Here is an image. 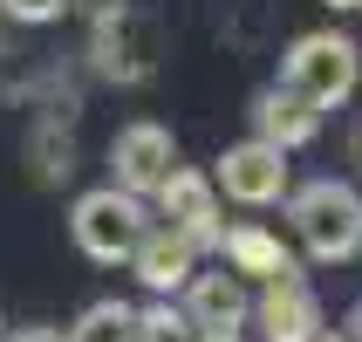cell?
I'll list each match as a JSON object with an SVG mask.
<instances>
[{
	"label": "cell",
	"instance_id": "9",
	"mask_svg": "<svg viewBox=\"0 0 362 342\" xmlns=\"http://www.w3.org/2000/svg\"><path fill=\"white\" fill-rule=\"evenodd\" d=\"M253 322H260V342H315L328 329L322 322V302H315V287H308V281H274V287H260Z\"/></svg>",
	"mask_w": 362,
	"mask_h": 342
},
{
	"label": "cell",
	"instance_id": "1",
	"mask_svg": "<svg viewBox=\"0 0 362 342\" xmlns=\"http://www.w3.org/2000/svg\"><path fill=\"white\" fill-rule=\"evenodd\" d=\"M281 205H287V226H294V240H301L308 261L342 267V261L362 253V192L349 178H308Z\"/></svg>",
	"mask_w": 362,
	"mask_h": 342
},
{
	"label": "cell",
	"instance_id": "19",
	"mask_svg": "<svg viewBox=\"0 0 362 342\" xmlns=\"http://www.w3.org/2000/svg\"><path fill=\"white\" fill-rule=\"evenodd\" d=\"M335 336H342V342H362V302H356V308H349V322H342V329H335Z\"/></svg>",
	"mask_w": 362,
	"mask_h": 342
},
{
	"label": "cell",
	"instance_id": "11",
	"mask_svg": "<svg viewBox=\"0 0 362 342\" xmlns=\"http://www.w3.org/2000/svg\"><path fill=\"white\" fill-rule=\"evenodd\" d=\"M178 315L199 329V336H240V322L253 315V302H246V281H233V274H192Z\"/></svg>",
	"mask_w": 362,
	"mask_h": 342
},
{
	"label": "cell",
	"instance_id": "4",
	"mask_svg": "<svg viewBox=\"0 0 362 342\" xmlns=\"http://www.w3.org/2000/svg\"><path fill=\"white\" fill-rule=\"evenodd\" d=\"M205 178H212V192H226L233 205H281L287 192H294L287 151H274V144H260V137L226 144V151H219V164H212Z\"/></svg>",
	"mask_w": 362,
	"mask_h": 342
},
{
	"label": "cell",
	"instance_id": "18",
	"mask_svg": "<svg viewBox=\"0 0 362 342\" xmlns=\"http://www.w3.org/2000/svg\"><path fill=\"white\" fill-rule=\"evenodd\" d=\"M349 164H356V178H362V117L349 123Z\"/></svg>",
	"mask_w": 362,
	"mask_h": 342
},
{
	"label": "cell",
	"instance_id": "15",
	"mask_svg": "<svg viewBox=\"0 0 362 342\" xmlns=\"http://www.w3.org/2000/svg\"><path fill=\"white\" fill-rule=\"evenodd\" d=\"M62 14H69V0H0V21H21V28H48Z\"/></svg>",
	"mask_w": 362,
	"mask_h": 342
},
{
	"label": "cell",
	"instance_id": "17",
	"mask_svg": "<svg viewBox=\"0 0 362 342\" xmlns=\"http://www.w3.org/2000/svg\"><path fill=\"white\" fill-rule=\"evenodd\" d=\"M7 342H62V329H48V322H35V329H14Z\"/></svg>",
	"mask_w": 362,
	"mask_h": 342
},
{
	"label": "cell",
	"instance_id": "22",
	"mask_svg": "<svg viewBox=\"0 0 362 342\" xmlns=\"http://www.w3.org/2000/svg\"><path fill=\"white\" fill-rule=\"evenodd\" d=\"M0 342H7V322H0Z\"/></svg>",
	"mask_w": 362,
	"mask_h": 342
},
{
	"label": "cell",
	"instance_id": "13",
	"mask_svg": "<svg viewBox=\"0 0 362 342\" xmlns=\"http://www.w3.org/2000/svg\"><path fill=\"white\" fill-rule=\"evenodd\" d=\"M130 329H137V308L103 295V302H89L76 315V329H62V342H130Z\"/></svg>",
	"mask_w": 362,
	"mask_h": 342
},
{
	"label": "cell",
	"instance_id": "7",
	"mask_svg": "<svg viewBox=\"0 0 362 342\" xmlns=\"http://www.w3.org/2000/svg\"><path fill=\"white\" fill-rule=\"evenodd\" d=\"M158 212H164L158 226L185 233L199 253H205V246H219V233H226V212H219V192H212V178H205V171H185V164L158 185Z\"/></svg>",
	"mask_w": 362,
	"mask_h": 342
},
{
	"label": "cell",
	"instance_id": "10",
	"mask_svg": "<svg viewBox=\"0 0 362 342\" xmlns=\"http://www.w3.org/2000/svg\"><path fill=\"white\" fill-rule=\"evenodd\" d=\"M130 267H137V281L151 287L158 302H171V295H185V281L199 274V246L185 240V233H171V226H144Z\"/></svg>",
	"mask_w": 362,
	"mask_h": 342
},
{
	"label": "cell",
	"instance_id": "6",
	"mask_svg": "<svg viewBox=\"0 0 362 342\" xmlns=\"http://www.w3.org/2000/svg\"><path fill=\"white\" fill-rule=\"evenodd\" d=\"M89 55H96V76L103 82H151V76H158V55H164V35H158V21H144L137 7H130L123 21L96 28Z\"/></svg>",
	"mask_w": 362,
	"mask_h": 342
},
{
	"label": "cell",
	"instance_id": "16",
	"mask_svg": "<svg viewBox=\"0 0 362 342\" xmlns=\"http://www.w3.org/2000/svg\"><path fill=\"white\" fill-rule=\"evenodd\" d=\"M69 7H76L89 28H110V21H123V14H130V0H69Z\"/></svg>",
	"mask_w": 362,
	"mask_h": 342
},
{
	"label": "cell",
	"instance_id": "12",
	"mask_svg": "<svg viewBox=\"0 0 362 342\" xmlns=\"http://www.w3.org/2000/svg\"><path fill=\"white\" fill-rule=\"evenodd\" d=\"M253 137L274 144V151H301V144L322 137V110L274 82V89H260V96H253Z\"/></svg>",
	"mask_w": 362,
	"mask_h": 342
},
{
	"label": "cell",
	"instance_id": "8",
	"mask_svg": "<svg viewBox=\"0 0 362 342\" xmlns=\"http://www.w3.org/2000/svg\"><path fill=\"white\" fill-rule=\"evenodd\" d=\"M212 253L226 261V274H233V281H260V287H274V281H301V261L281 246V233H267V226H253V220L226 226Z\"/></svg>",
	"mask_w": 362,
	"mask_h": 342
},
{
	"label": "cell",
	"instance_id": "21",
	"mask_svg": "<svg viewBox=\"0 0 362 342\" xmlns=\"http://www.w3.org/2000/svg\"><path fill=\"white\" fill-rule=\"evenodd\" d=\"M315 342H342V336H335V329H322V336H315Z\"/></svg>",
	"mask_w": 362,
	"mask_h": 342
},
{
	"label": "cell",
	"instance_id": "3",
	"mask_svg": "<svg viewBox=\"0 0 362 342\" xmlns=\"http://www.w3.org/2000/svg\"><path fill=\"white\" fill-rule=\"evenodd\" d=\"M144 226H151L144 199H130V192H117V185H96V192H82V199L69 205V240H76L96 267H123L130 253H137Z\"/></svg>",
	"mask_w": 362,
	"mask_h": 342
},
{
	"label": "cell",
	"instance_id": "2",
	"mask_svg": "<svg viewBox=\"0 0 362 342\" xmlns=\"http://www.w3.org/2000/svg\"><path fill=\"white\" fill-rule=\"evenodd\" d=\"M281 89H294L315 110H342L362 89V48L342 28H308L281 48Z\"/></svg>",
	"mask_w": 362,
	"mask_h": 342
},
{
	"label": "cell",
	"instance_id": "20",
	"mask_svg": "<svg viewBox=\"0 0 362 342\" xmlns=\"http://www.w3.org/2000/svg\"><path fill=\"white\" fill-rule=\"evenodd\" d=\"M322 7H335V14H349V7H362V0H322Z\"/></svg>",
	"mask_w": 362,
	"mask_h": 342
},
{
	"label": "cell",
	"instance_id": "14",
	"mask_svg": "<svg viewBox=\"0 0 362 342\" xmlns=\"http://www.w3.org/2000/svg\"><path fill=\"white\" fill-rule=\"evenodd\" d=\"M130 342H199V329L185 322L171 302H151V308H137V329H130Z\"/></svg>",
	"mask_w": 362,
	"mask_h": 342
},
{
	"label": "cell",
	"instance_id": "5",
	"mask_svg": "<svg viewBox=\"0 0 362 342\" xmlns=\"http://www.w3.org/2000/svg\"><path fill=\"white\" fill-rule=\"evenodd\" d=\"M178 171V137L164 130V123L137 117L123 123L117 137H110V185L130 192V199H158V185Z\"/></svg>",
	"mask_w": 362,
	"mask_h": 342
}]
</instances>
